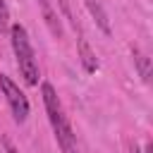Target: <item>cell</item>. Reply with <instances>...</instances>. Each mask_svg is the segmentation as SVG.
I'll return each instance as SVG.
<instances>
[{"instance_id": "277c9868", "label": "cell", "mask_w": 153, "mask_h": 153, "mask_svg": "<svg viewBox=\"0 0 153 153\" xmlns=\"http://www.w3.org/2000/svg\"><path fill=\"white\" fill-rule=\"evenodd\" d=\"M38 7H41L43 22H45V26L50 29V33H53L55 38H60V36H62V24H60V14L53 10L50 0H38Z\"/></svg>"}, {"instance_id": "9c48e42d", "label": "cell", "mask_w": 153, "mask_h": 153, "mask_svg": "<svg viewBox=\"0 0 153 153\" xmlns=\"http://www.w3.org/2000/svg\"><path fill=\"white\" fill-rule=\"evenodd\" d=\"M60 7H62V12H65V17L72 22V26L79 31V22H76V19H74V14H72V2H69V0H60Z\"/></svg>"}, {"instance_id": "ba28073f", "label": "cell", "mask_w": 153, "mask_h": 153, "mask_svg": "<svg viewBox=\"0 0 153 153\" xmlns=\"http://www.w3.org/2000/svg\"><path fill=\"white\" fill-rule=\"evenodd\" d=\"M10 29V10L5 5V0H0V31Z\"/></svg>"}, {"instance_id": "7a4b0ae2", "label": "cell", "mask_w": 153, "mask_h": 153, "mask_svg": "<svg viewBox=\"0 0 153 153\" xmlns=\"http://www.w3.org/2000/svg\"><path fill=\"white\" fill-rule=\"evenodd\" d=\"M10 41H12V50H14V57H17L19 74L24 76V81L29 86H36L38 79H41V72H38V60H36V53H33V45H31L26 29L22 24H12L10 26Z\"/></svg>"}, {"instance_id": "8992f818", "label": "cell", "mask_w": 153, "mask_h": 153, "mask_svg": "<svg viewBox=\"0 0 153 153\" xmlns=\"http://www.w3.org/2000/svg\"><path fill=\"white\" fill-rule=\"evenodd\" d=\"M134 62H136V69H139L141 79L148 84V81H151V57H148V55H143L141 50H136V48H134Z\"/></svg>"}, {"instance_id": "52a82bcc", "label": "cell", "mask_w": 153, "mask_h": 153, "mask_svg": "<svg viewBox=\"0 0 153 153\" xmlns=\"http://www.w3.org/2000/svg\"><path fill=\"white\" fill-rule=\"evenodd\" d=\"M86 5H88V10H91V14L96 17V22H98V26L105 31V33H110V24H108V14L98 7V5H93V0H86Z\"/></svg>"}, {"instance_id": "30bf717a", "label": "cell", "mask_w": 153, "mask_h": 153, "mask_svg": "<svg viewBox=\"0 0 153 153\" xmlns=\"http://www.w3.org/2000/svg\"><path fill=\"white\" fill-rule=\"evenodd\" d=\"M151 151H153V148H151V143H148L146 148H139V146H134V148H131V153H151Z\"/></svg>"}, {"instance_id": "3957f363", "label": "cell", "mask_w": 153, "mask_h": 153, "mask_svg": "<svg viewBox=\"0 0 153 153\" xmlns=\"http://www.w3.org/2000/svg\"><path fill=\"white\" fill-rule=\"evenodd\" d=\"M0 91H2V96H5V100L10 105V110H12V117L22 124L29 117V98L24 96V91L7 74H0Z\"/></svg>"}, {"instance_id": "5b68a950", "label": "cell", "mask_w": 153, "mask_h": 153, "mask_svg": "<svg viewBox=\"0 0 153 153\" xmlns=\"http://www.w3.org/2000/svg\"><path fill=\"white\" fill-rule=\"evenodd\" d=\"M76 50H79V60H81L84 69H86L88 74H93V72L98 69V60H96V53L91 50V45L86 43V38H84V36H79V38H76Z\"/></svg>"}, {"instance_id": "6da1fadb", "label": "cell", "mask_w": 153, "mask_h": 153, "mask_svg": "<svg viewBox=\"0 0 153 153\" xmlns=\"http://www.w3.org/2000/svg\"><path fill=\"white\" fill-rule=\"evenodd\" d=\"M41 96H43V105H45V112H48V120H50V127L55 131V139L62 148V153H79L76 148V139H74V131L69 127V120L62 110V103L57 98V91L53 88V84H43L41 86Z\"/></svg>"}]
</instances>
